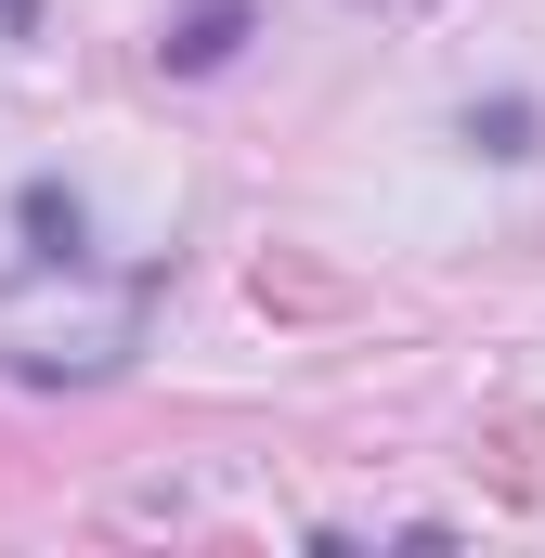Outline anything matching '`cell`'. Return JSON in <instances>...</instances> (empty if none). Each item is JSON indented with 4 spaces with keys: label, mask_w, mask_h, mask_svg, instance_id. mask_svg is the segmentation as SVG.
Listing matches in <instances>:
<instances>
[{
    "label": "cell",
    "mask_w": 545,
    "mask_h": 558,
    "mask_svg": "<svg viewBox=\"0 0 545 558\" xmlns=\"http://www.w3.org/2000/svg\"><path fill=\"white\" fill-rule=\"evenodd\" d=\"M143 274H92V260H26V274H0V364L13 377H39V390H92V377H118L143 351Z\"/></svg>",
    "instance_id": "1"
},
{
    "label": "cell",
    "mask_w": 545,
    "mask_h": 558,
    "mask_svg": "<svg viewBox=\"0 0 545 558\" xmlns=\"http://www.w3.org/2000/svg\"><path fill=\"white\" fill-rule=\"evenodd\" d=\"M234 39H247V0H195V13H182L156 52H169L182 78H208V65H234Z\"/></svg>",
    "instance_id": "2"
},
{
    "label": "cell",
    "mask_w": 545,
    "mask_h": 558,
    "mask_svg": "<svg viewBox=\"0 0 545 558\" xmlns=\"http://www.w3.org/2000/svg\"><path fill=\"white\" fill-rule=\"evenodd\" d=\"M13 221H26V247H39V260H78V247H92L78 195H52V182H26V195H13Z\"/></svg>",
    "instance_id": "3"
},
{
    "label": "cell",
    "mask_w": 545,
    "mask_h": 558,
    "mask_svg": "<svg viewBox=\"0 0 545 558\" xmlns=\"http://www.w3.org/2000/svg\"><path fill=\"white\" fill-rule=\"evenodd\" d=\"M468 143L481 156H533V105H468Z\"/></svg>",
    "instance_id": "4"
},
{
    "label": "cell",
    "mask_w": 545,
    "mask_h": 558,
    "mask_svg": "<svg viewBox=\"0 0 545 558\" xmlns=\"http://www.w3.org/2000/svg\"><path fill=\"white\" fill-rule=\"evenodd\" d=\"M26 26H39V0H0V39H26Z\"/></svg>",
    "instance_id": "5"
}]
</instances>
